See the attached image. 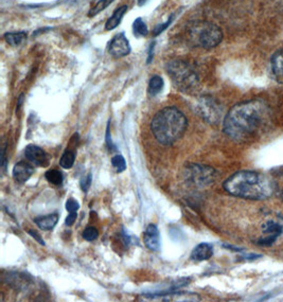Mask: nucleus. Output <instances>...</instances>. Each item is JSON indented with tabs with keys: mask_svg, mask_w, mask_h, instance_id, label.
I'll use <instances>...</instances> for the list:
<instances>
[{
	"mask_svg": "<svg viewBox=\"0 0 283 302\" xmlns=\"http://www.w3.org/2000/svg\"><path fill=\"white\" fill-rule=\"evenodd\" d=\"M98 237H99V231L96 227H91L90 226V227H87L84 231H83V238L88 242L95 241Z\"/></svg>",
	"mask_w": 283,
	"mask_h": 302,
	"instance_id": "393cba45",
	"label": "nucleus"
},
{
	"mask_svg": "<svg viewBox=\"0 0 283 302\" xmlns=\"http://www.w3.org/2000/svg\"><path fill=\"white\" fill-rule=\"evenodd\" d=\"M57 222H59V214L56 212L48 215H41L34 219V223L37 225V227L46 231L52 230L56 226Z\"/></svg>",
	"mask_w": 283,
	"mask_h": 302,
	"instance_id": "dca6fc26",
	"label": "nucleus"
},
{
	"mask_svg": "<svg viewBox=\"0 0 283 302\" xmlns=\"http://www.w3.org/2000/svg\"><path fill=\"white\" fill-rule=\"evenodd\" d=\"M45 177L50 183L53 184V186H56V187L61 186V184L63 183V180H64L62 172L59 171V170H55V169L47 171L46 174H45Z\"/></svg>",
	"mask_w": 283,
	"mask_h": 302,
	"instance_id": "aec40b11",
	"label": "nucleus"
},
{
	"mask_svg": "<svg viewBox=\"0 0 283 302\" xmlns=\"http://www.w3.org/2000/svg\"><path fill=\"white\" fill-rule=\"evenodd\" d=\"M74 160H76V154H74L73 151L67 150L65 151V153L62 155L60 164L63 169H71L74 164Z\"/></svg>",
	"mask_w": 283,
	"mask_h": 302,
	"instance_id": "412c9836",
	"label": "nucleus"
},
{
	"mask_svg": "<svg viewBox=\"0 0 283 302\" xmlns=\"http://www.w3.org/2000/svg\"><path fill=\"white\" fill-rule=\"evenodd\" d=\"M1 166L2 169L5 170L6 169V158H5V147L2 148L1 150Z\"/></svg>",
	"mask_w": 283,
	"mask_h": 302,
	"instance_id": "2f4dec72",
	"label": "nucleus"
},
{
	"mask_svg": "<svg viewBox=\"0 0 283 302\" xmlns=\"http://www.w3.org/2000/svg\"><path fill=\"white\" fill-rule=\"evenodd\" d=\"M185 179L191 187L203 189L214 183L216 172L208 165L190 164L185 169Z\"/></svg>",
	"mask_w": 283,
	"mask_h": 302,
	"instance_id": "423d86ee",
	"label": "nucleus"
},
{
	"mask_svg": "<svg viewBox=\"0 0 283 302\" xmlns=\"http://www.w3.org/2000/svg\"><path fill=\"white\" fill-rule=\"evenodd\" d=\"M28 232H29V234H30V236H31V237H33V238H34V239H35V240H36V241H37V242L39 243V244H41V245H45V242H44V240L40 238V236H39V234H38V233H37L36 231H33V230H29Z\"/></svg>",
	"mask_w": 283,
	"mask_h": 302,
	"instance_id": "c756f323",
	"label": "nucleus"
},
{
	"mask_svg": "<svg viewBox=\"0 0 283 302\" xmlns=\"http://www.w3.org/2000/svg\"><path fill=\"white\" fill-rule=\"evenodd\" d=\"M34 173V167L26 161H19L13 167V177L20 183L26 182Z\"/></svg>",
	"mask_w": 283,
	"mask_h": 302,
	"instance_id": "ddd939ff",
	"label": "nucleus"
},
{
	"mask_svg": "<svg viewBox=\"0 0 283 302\" xmlns=\"http://www.w3.org/2000/svg\"><path fill=\"white\" fill-rule=\"evenodd\" d=\"M131 45L129 39L124 35V33H119L116 35L110 43L108 52L114 57H124L131 53Z\"/></svg>",
	"mask_w": 283,
	"mask_h": 302,
	"instance_id": "9d476101",
	"label": "nucleus"
},
{
	"mask_svg": "<svg viewBox=\"0 0 283 302\" xmlns=\"http://www.w3.org/2000/svg\"><path fill=\"white\" fill-rule=\"evenodd\" d=\"M213 256V247L208 243H201L191 253V259L196 262L209 260Z\"/></svg>",
	"mask_w": 283,
	"mask_h": 302,
	"instance_id": "4468645a",
	"label": "nucleus"
},
{
	"mask_svg": "<svg viewBox=\"0 0 283 302\" xmlns=\"http://www.w3.org/2000/svg\"><path fill=\"white\" fill-rule=\"evenodd\" d=\"M187 127V118L176 107L163 108L154 116L151 121L154 137L164 146H171L180 139Z\"/></svg>",
	"mask_w": 283,
	"mask_h": 302,
	"instance_id": "7ed1b4c3",
	"label": "nucleus"
},
{
	"mask_svg": "<svg viewBox=\"0 0 283 302\" xmlns=\"http://www.w3.org/2000/svg\"><path fill=\"white\" fill-rule=\"evenodd\" d=\"M77 217H78V214L77 212H69L68 216L66 217V222L65 224L67 226H72L74 224V222L77 221Z\"/></svg>",
	"mask_w": 283,
	"mask_h": 302,
	"instance_id": "c85d7f7f",
	"label": "nucleus"
},
{
	"mask_svg": "<svg viewBox=\"0 0 283 302\" xmlns=\"http://www.w3.org/2000/svg\"><path fill=\"white\" fill-rule=\"evenodd\" d=\"M270 116L271 110L264 101H243L232 106L224 117L223 131L236 141H247L265 128Z\"/></svg>",
	"mask_w": 283,
	"mask_h": 302,
	"instance_id": "f257e3e1",
	"label": "nucleus"
},
{
	"mask_svg": "<svg viewBox=\"0 0 283 302\" xmlns=\"http://www.w3.org/2000/svg\"><path fill=\"white\" fill-rule=\"evenodd\" d=\"M112 164L118 173H122L124 170L127 169V162L126 159L123 158L121 155H116L112 158Z\"/></svg>",
	"mask_w": 283,
	"mask_h": 302,
	"instance_id": "5701e85b",
	"label": "nucleus"
},
{
	"mask_svg": "<svg viewBox=\"0 0 283 302\" xmlns=\"http://www.w3.org/2000/svg\"><path fill=\"white\" fill-rule=\"evenodd\" d=\"M148 299L161 300V301H198L199 296L194 293L189 292H163L155 294H146L144 295Z\"/></svg>",
	"mask_w": 283,
	"mask_h": 302,
	"instance_id": "1a4fd4ad",
	"label": "nucleus"
},
{
	"mask_svg": "<svg viewBox=\"0 0 283 302\" xmlns=\"http://www.w3.org/2000/svg\"><path fill=\"white\" fill-rule=\"evenodd\" d=\"M283 233V226L276 221H268L262 225V237L257 241V244L262 247L272 246Z\"/></svg>",
	"mask_w": 283,
	"mask_h": 302,
	"instance_id": "6e6552de",
	"label": "nucleus"
},
{
	"mask_svg": "<svg viewBox=\"0 0 283 302\" xmlns=\"http://www.w3.org/2000/svg\"><path fill=\"white\" fill-rule=\"evenodd\" d=\"M144 244L145 246L153 251H158L160 249V234L156 225H148L144 231Z\"/></svg>",
	"mask_w": 283,
	"mask_h": 302,
	"instance_id": "f8f14e48",
	"label": "nucleus"
},
{
	"mask_svg": "<svg viewBox=\"0 0 283 302\" xmlns=\"http://www.w3.org/2000/svg\"><path fill=\"white\" fill-rule=\"evenodd\" d=\"M165 69L174 85L185 94H192L198 87V75L190 64L181 60H172L166 63Z\"/></svg>",
	"mask_w": 283,
	"mask_h": 302,
	"instance_id": "39448f33",
	"label": "nucleus"
},
{
	"mask_svg": "<svg viewBox=\"0 0 283 302\" xmlns=\"http://www.w3.org/2000/svg\"><path fill=\"white\" fill-rule=\"evenodd\" d=\"M163 80L159 75H154V77L151 78L148 82V88H147V92L149 94V96L155 97L158 94H160V91H162L163 89Z\"/></svg>",
	"mask_w": 283,
	"mask_h": 302,
	"instance_id": "6ab92c4d",
	"label": "nucleus"
},
{
	"mask_svg": "<svg viewBox=\"0 0 283 302\" xmlns=\"http://www.w3.org/2000/svg\"><path fill=\"white\" fill-rule=\"evenodd\" d=\"M4 40L11 46H19L27 39L26 32H9L4 34Z\"/></svg>",
	"mask_w": 283,
	"mask_h": 302,
	"instance_id": "a211bd4d",
	"label": "nucleus"
},
{
	"mask_svg": "<svg viewBox=\"0 0 283 302\" xmlns=\"http://www.w3.org/2000/svg\"><path fill=\"white\" fill-rule=\"evenodd\" d=\"M196 113L207 123L215 125L223 118V106L218 100L210 96H203L197 100Z\"/></svg>",
	"mask_w": 283,
	"mask_h": 302,
	"instance_id": "0eeeda50",
	"label": "nucleus"
},
{
	"mask_svg": "<svg viewBox=\"0 0 283 302\" xmlns=\"http://www.w3.org/2000/svg\"><path fill=\"white\" fill-rule=\"evenodd\" d=\"M223 188L232 196L249 200H265L274 195L276 183L261 172L243 170L231 175L223 183Z\"/></svg>",
	"mask_w": 283,
	"mask_h": 302,
	"instance_id": "f03ea898",
	"label": "nucleus"
},
{
	"mask_svg": "<svg viewBox=\"0 0 283 302\" xmlns=\"http://www.w3.org/2000/svg\"><path fill=\"white\" fill-rule=\"evenodd\" d=\"M173 18H174V16L172 15L171 16V18H169L168 20H166L164 23H161V24H157V26L154 28V30H153V34L154 35H159L160 33H162L166 28H168L170 24H171V22H172V20H173Z\"/></svg>",
	"mask_w": 283,
	"mask_h": 302,
	"instance_id": "a878e982",
	"label": "nucleus"
},
{
	"mask_svg": "<svg viewBox=\"0 0 283 302\" xmlns=\"http://www.w3.org/2000/svg\"><path fill=\"white\" fill-rule=\"evenodd\" d=\"M106 142H107V146L108 148H110L111 150L113 149V144H112V139H111V134H110V121H108V124H107V130H106Z\"/></svg>",
	"mask_w": 283,
	"mask_h": 302,
	"instance_id": "7c9ffc66",
	"label": "nucleus"
},
{
	"mask_svg": "<svg viewBox=\"0 0 283 302\" xmlns=\"http://www.w3.org/2000/svg\"><path fill=\"white\" fill-rule=\"evenodd\" d=\"M190 43L195 47L210 50L221 44L223 32L219 26L210 21H195L189 27Z\"/></svg>",
	"mask_w": 283,
	"mask_h": 302,
	"instance_id": "20e7f679",
	"label": "nucleus"
},
{
	"mask_svg": "<svg viewBox=\"0 0 283 302\" xmlns=\"http://www.w3.org/2000/svg\"><path fill=\"white\" fill-rule=\"evenodd\" d=\"M133 31H134V34L137 37L146 36L147 33H148L147 26L145 24V22L142 19H141V18H137L134 21V24H133Z\"/></svg>",
	"mask_w": 283,
	"mask_h": 302,
	"instance_id": "4be33fe9",
	"label": "nucleus"
},
{
	"mask_svg": "<svg viewBox=\"0 0 283 302\" xmlns=\"http://www.w3.org/2000/svg\"><path fill=\"white\" fill-rule=\"evenodd\" d=\"M115 1V0H101V1H99L93 9L90 10V12H89V16L90 17H93V16H95V15H97V14H99L100 12L101 11H103V10H105L106 7L110 5L111 3H113Z\"/></svg>",
	"mask_w": 283,
	"mask_h": 302,
	"instance_id": "b1692460",
	"label": "nucleus"
},
{
	"mask_svg": "<svg viewBox=\"0 0 283 302\" xmlns=\"http://www.w3.org/2000/svg\"><path fill=\"white\" fill-rule=\"evenodd\" d=\"M24 156L27 160L37 166H46L48 164V156L45 151L35 146L29 145L26 150H24Z\"/></svg>",
	"mask_w": 283,
	"mask_h": 302,
	"instance_id": "9b49d317",
	"label": "nucleus"
},
{
	"mask_svg": "<svg viewBox=\"0 0 283 302\" xmlns=\"http://www.w3.org/2000/svg\"><path fill=\"white\" fill-rule=\"evenodd\" d=\"M66 209H67L68 212H77L80 209V205L76 199L69 198L66 201Z\"/></svg>",
	"mask_w": 283,
	"mask_h": 302,
	"instance_id": "bb28decb",
	"label": "nucleus"
},
{
	"mask_svg": "<svg viewBox=\"0 0 283 302\" xmlns=\"http://www.w3.org/2000/svg\"><path fill=\"white\" fill-rule=\"evenodd\" d=\"M271 67L275 79L283 84V50H279V51L273 54Z\"/></svg>",
	"mask_w": 283,
	"mask_h": 302,
	"instance_id": "2eb2a0df",
	"label": "nucleus"
},
{
	"mask_svg": "<svg viewBox=\"0 0 283 302\" xmlns=\"http://www.w3.org/2000/svg\"><path fill=\"white\" fill-rule=\"evenodd\" d=\"M128 9H129L128 5H122V6L118 7V9L113 13L111 17L107 19V21L105 23V29L107 31H112V30L117 28L120 24L124 14L127 13Z\"/></svg>",
	"mask_w": 283,
	"mask_h": 302,
	"instance_id": "f3484780",
	"label": "nucleus"
},
{
	"mask_svg": "<svg viewBox=\"0 0 283 302\" xmlns=\"http://www.w3.org/2000/svg\"><path fill=\"white\" fill-rule=\"evenodd\" d=\"M91 180H93V178H91V174L89 173V174L86 176V177L81 181V187H82V190H83V191H84V192H87V191H88V189H89V187H90V184H91Z\"/></svg>",
	"mask_w": 283,
	"mask_h": 302,
	"instance_id": "cd10ccee",
	"label": "nucleus"
},
{
	"mask_svg": "<svg viewBox=\"0 0 283 302\" xmlns=\"http://www.w3.org/2000/svg\"><path fill=\"white\" fill-rule=\"evenodd\" d=\"M148 1V0H137V2H138V5H144L146 2Z\"/></svg>",
	"mask_w": 283,
	"mask_h": 302,
	"instance_id": "473e14b6",
	"label": "nucleus"
}]
</instances>
